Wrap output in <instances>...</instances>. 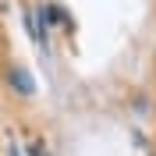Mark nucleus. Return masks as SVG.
Returning a JSON list of instances; mask_svg holds the SVG:
<instances>
[{"mask_svg":"<svg viewBox=\"0 0 156 156\" xmlns=\"http://www.w3.org/2000/svg\"><path fill=\"white\" fill-rule=\"evenodd\" d=\"M7 82H11L14 92H21V96H32V92H36V82H32V75H29L25 68H11Z\"/></svg>","mask_w":156,"mask_h":156,"instance_id":"obj_1","label":"nucleus"},{"mask_svg":"<svg viewBox=\"0 0 156 156\" xmlns=\"http://www.w3.org/2000/svg\"><path fill=\"white\" fill-rule=\"evenodd\" d=\"M32 156H46V146L43 142H32Z\"/></svg>","mask_w":156,"mask_h":156,"instance_id":"obj_2","label":"nucleus"},{"mask_svg":"<svg viewBox=\"0 0 156 156\" xmlns=\"http://www.w3.org/2000/svg\"><path fill=\"white\" fill-rule=\"evenodd\" d=\"M7 156H21V153H18V149H14V146H11V149H7Z\"/></svg>","mask_w":156,"mask_h":156,"instance_id":"obj_3","label":"nucleus"}]
</instances>
